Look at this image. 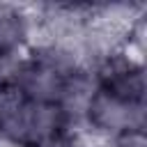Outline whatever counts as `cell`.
<instances>
[{"mask_svg":"<svg viewBox=\"0 0 147 147\" xmlns=\"http://www.w3.org/2000/svg\"><path fill=\"white\" fill-rule=\"evenodd\" d=\"M28 39V18L9 5H0V60L21 51Z\"/></svg>","mask_w":147,"mask_h":147,"instance_id":"2","label":"cell"},{"mask_svg":"<svg viewBox=\"0 0 147 147\" xmlns=\"http://www.w3.org/2000/svg\"><path fill=\"white\" fill-rule=\"evenodd\" d=\"M32 147H74V145H71V138H67L64 133H60L55 138H48V140H41L37 145H32Z\"/></svg>","mask_w":147,"mask_h":147,"instance_id":"3","label":"cell"},{"mask_svg":"<svg viewBox=\"0 0 147 147\" xmlns=\"http://www.w3.org/2000/svg\"><path fill=\"white\" fill-rule=\"evenodd\" d=\"M87 129L99 136H140L145 126V103L131 101L126 96H119L99 83L94 85V92L90 94L85 110Z\"/></svg>","mask_w":147,"mask_h":147,"instance_id":"1","label":"cell"},{"mask_svg":"<svg viewBox=\"0 0 147 147\" xmlns=\"http://www.w3.org/2000/svg\"><path fill=\"white\" fill-rule=\"evenodd\" d=\"M126 147H129V145H126Z\"/></svg>","mask_w":147,"mask_h":147,"instance_id":"4","label":"cell"}]
</instances>
